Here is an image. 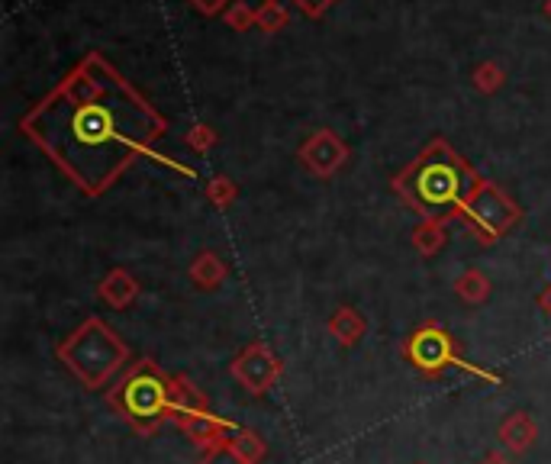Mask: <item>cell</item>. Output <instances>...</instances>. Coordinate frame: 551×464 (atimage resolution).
Wrapping results in <instances>:
<instances>
[{
  "label": "cell",
  "instance_id": "cell-1",
  "mask_svg": "<svg viewBox=\"0 0 551 464\" xmlns=\"http://www.w3.org/2000/svg\"><path fill=\"white\" fill-rule=\"evenodd\" d=\"M62 358L87 387H100L123 365L126 348L104 323L91 319L81 332H75V336L62 345Z\"/></svg>",
  "mask_w": 551,
  "mask_h": 464
},
{
  "label": "cell",
  "instance_id": "cell-2",
  "mask_svg": "<svg viewBox=\"0 0 551 464\" xmlns=\"http://www.w3.org/2000/svg\"><path fill=\"white\" fill-rule=\"evenodd\" d=\"M120 410L136 426L152 429L171 413V381L158 374L152 365H139L120 387Z\"/></svg>",
  "mask_w": 551,
  "mask_h": 464
},
{
  "label": "cell",
  "instance_id": "cell-3",
  "mask_svg": "<svg viewBox=\"0 0 551 464\" xmlns=\"http://www.w3.org/2000/svg\"><path fill=\"white\" fill-rule=\"evenodd\" d=\"M232 374H236V381L245 390H252V394H265V390L274 381H278L281 365H278V358H274L265 345H249L236 358V365H232Z\"/></svg>",
  "mask_w": 551,
  "mask_h": 464
},
{
  "label": "cell",
  "instance_id": "cell-4",
  "mask_svg": "<svg viewBox=\"0 0 551 464\" xmlns=\"http://www.w3.org/2000/svg\"><path fill=\"white\" fill-rule=\"evenodd\" d=\"M410 355H413V365L435 374V371H442L448 361H455V348H452V339H448L445 329L426 326V329H419L413 336Z\"/></svg>",
  "mask_w": 551,
  "mask_h": 464
},
{
  "label": "cell",
  "instance_id": "cell-5",
  "mask_svg": "<svg viewBox=\"0 0 551 464\" xmlns=\"http://www.w3.org/2000/svg\"><path fill=\"white\" fill-rule=\"evenodd\" d=\"M181 429L187 432V439H191L197 448H203V452H213V448L229 445V439H226V435H229V426L223 423V419L210 416L207 410L184 416V419H181Z\"/></svg>",
  "mask_w": 551,
  "mask_h": 464
},
{
  "label": "cell",
  "instance_id": "cell-6",
  "mask_svg": "<svg viewBox=\"0 0 551 464\" xmlns=\"http://www.w3.org/2000/svg\"><path fill=\"white\" fill-rule=\"evenodd\" d=\"M500 442H503V448H510V452H516V455H522L526 448H532V442H535V423L529 419V413H510L500 423Z\"/></svg>",
  "mask_w": 551,
  "mask_h": 464
},
{
  "label": "cell",
  "instance_id": "cell-7",
  "mask_svg": "<svg viewBox=\"0 0 551 464\" xmlns=\"http://www.w3.org/2000/svg\"><path fill=\"white\" fill-rule=\"evenodd\" d=\"M207 410V397L187 381V377H174L171 381V413H178L181 419L191 413H203Z\"/></svg>",
  "mask_w": 551,
  "mask_h": 464
},
{
  "label": "cell",
  "instance_id": "cell-8",
  "mask_svg": "<svg viewBox=\"0 0 551 464\" xmlns=\"http://www.w3.org/2000/svg\"><path fill=\"white\" fill-rule=\"evenodd\" d=\"M329 332L336 336L342 345H355L361 336H365V323H361V316L355 310L342 307L336 316L329 319Z\"/></svg>",
  "mask_w": 551,
  "mask_h": 464
},
{
  "label": "cell",
  "instance_id": "cell-9",
  "mask_svg": "<svg viewBox=\"0 0 551 464\" xmlns=\"http://www.w3.org/2000/svg\"><path fill=\"white\" fill-rule=\"evenodd\" d=\"M229 445L236 448V452L245 458V464H258L261 458H265V442L258 439V432H249V429H232Z\"/></svg>",
  "mask_w": 551,
  "mask_h": 464
},
{
  "label": "cell",
  "instance_id": "cell-10",
  "mask_svg": "<svg viewBox=\"0 0 551 464\" xmlns=\"http://www.w3.org/2000/svg\"><path fill=\"white\" fill-rule=\"evenodd\" d=\"M100 294H104V300L113 303V307H126V303L136 297V284H133V278H126V274L116 271L113 278L100 287Z\"/></svg>",
  "mask_w": 551,
  "mask_h": 464
},
{
  "label": "cell",
  "instance_id": "cell-11",
  "mask_svg": "<svg viewBox=\"0 0 551 464\" xmlns=\"http://www.w3.org/2000/svg\"><path fill=\"white\" fill-rule=\"evenodd\" d=\"M487 290H490V284H487L477 271H468V274H464V278L458 281V294H461L464 300H484Z\"/></svg>",
  "mask_w": 551,
  "mask_h": 464
},
{
  "label": "cell",
  "instance_id": "cell-12",
  "mask_svg": "<svg viewBox=\"0 0 551 464\" xmlns=\"http://www.w3.org/2000/svg\"><path fill=\"white\" fill-rule=\"evenodd\" d=\"M200 464H245V458L232 445H220L213 448V452H203Z\"/></svg>",
  "mask_w": 551,
  "mask_h": 464
},
{
  "label": "cell",
  "instance_id": "cell-13",
  "mask_svg": "<svg viewBox=\"0 0 551 464\" xmlns=\"http://www.w3.org/2000/svg\"><path fill=\"white\" fill-rule=\"evenodd\" d=\"M194 274H197V281H200L203 287H213L216 281H220L223 271H220V265L213 261V255H203V261L194 268Z\"/></svg>",
  "mask_w": 551,
  "mask_h": 464
},
{
  "label": "cell",
  "instance_id": "cell-14",
  "mask_svg": "<svg viewBox=\"0 0 551 464\" xmlns=\"http://www.w3.org/2000/svg\"><path fill=\"white\" fill-rule=\"evenodd\" d=\"M481 464H510V461H506V458H503L500 452H490V455H487V458H484Z\"/></svg>",
  "mask_w": 551,
  "mask_h": 464
}]
</instances>
